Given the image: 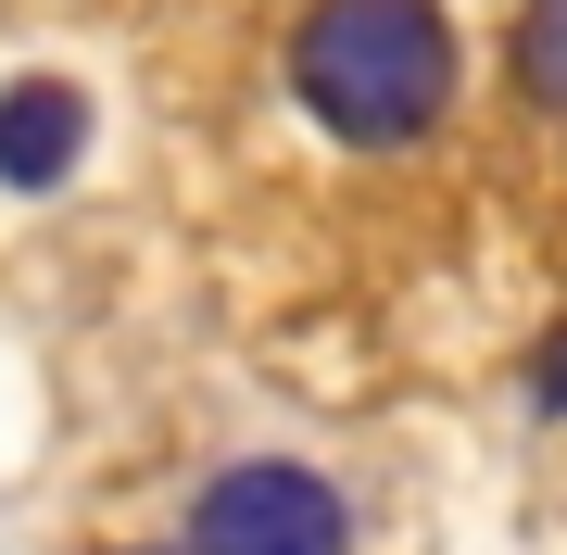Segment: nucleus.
<instances>
[{"label": "nucleus", "mask_w": 567, "mask_h": 555, "mask_svg": "<svg viewBox=\"0 0 567 555\" xmlns=\"http://www.w3.org/2000/svg\"><path fill=\"white\" fill-rule=\"evenodd\" d=\"M529 404H543V417H567V329L543 341V367H529Z\"/></svg>", "instance_id": "5"}, {"label": "nucleus", "mask_w": 567, "mask_h": 555, "mask_svg": "<svg viewBox=\"0 0 567 555\" xmlns=\"http://www.w3.org/2000/svg\"><path fill=\"white\" fill-rule=\"evenodd\" d=\"M290 102L341 152H404L454 114V25L442 0H316L290 25Z\"/></svg>", "instance_id": "1"}, {"label": "nucleus", "mask_w": 567, "mask_h": 555, "mask_svg": "<svg viewBox=\"0 0 567 555\" xmlns=\"http://www.w3.org/2000/svg\"><path fill=\"white\" fill-rule=\"evenodd\" d=\"M89 165V89L76 76H0V189H63Z\"/></svg>", "instance_id": "3"}, {"label": "nucleus", "mask_w": 567, "mask_h": 555, "mask_svg": "<svg viewBox=\"0 0 567 555\" xmlns=\"http://www.w3.org/2000/svg\"><path fill=\"white\" fill-rule=\"evenodd\" d=\"M126 555H177V543H126Z\"/></svg>", "instance_id": "6"}, {"label": "nucleus", "mask_w": 567, "mask_h": 555, "mask_svg": "<svg viewBox=\"0 0 567 555\" xmlns=\"http://www.w3.org/2000/svg\"><path fill=\"white\" fill-rule=\"evenodd\" d=\"M517 89L567 126V0H529L517 13Z\"/></svg>", "instance_id": "4"}, {"label": "nucleus", "mask_w": 567, "mask_h": 555, "mask_svg": "<svg viewBox=\"0 0 567 555\" xmlns=\"http://www.w3.org/2000/svg\"><path fill=\"white\" fill-rule=\"evenodd\" d=\"M189 555H353V505L290 454H240L189 505Z\"/></svg>", "instance_id": "2"}]
</instances>
